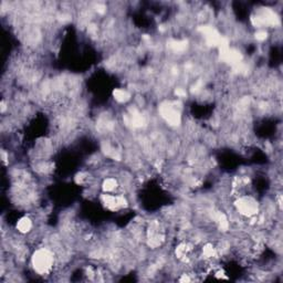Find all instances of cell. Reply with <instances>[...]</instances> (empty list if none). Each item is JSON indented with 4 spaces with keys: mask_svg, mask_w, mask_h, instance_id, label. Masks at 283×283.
Listing matches in <instances>:
<instances>
[{
    "mask_svg": "<svg viewBox=\"0 0 283 283\" xmlns=\"http://www.w3.org/2000/svg\"><path fill=\"white\" fill-rule=\"evenodd\" d=\"M56 266L54 251L47 246L35 248L30 257V268L35 274L41 276H51Z\"/></svg>",
    "mask_w": 283,
    "mask_h": 283,
    "instance_id": "cell-1",
    "label": "cell"
},
{
    "mask_svg": "<svg viewBox=\"0 0 283 283\" xmlns=\"http://www.w3.org/2000/svg\"><path fill=\"white\" fill-rule=\"evenodd\" d=\"M36 228V220L31 215H24L18 219L16 223V231L22 236H28Z\"/></svg>",
    "mask_w": 283,
    "mask_h": 283,
    "instance_id": "cell-2",
    "label": "cell"
},
{
    "mask_svg": "<svg viewBox=\"0 0 283 283\" xmlns=\"http://www.w3.org/2000/svg\"><path fill=\"white\" fill-rule=\"evenodd\" d=\"M114 101L118 104H127L128 102L133 100V93L128 89L125 88H117L112 92Z\"/></svg>",
    "mask_w": 283,
    "mask_h": 283,
    "instance_id": "cell-3",
    "label": "cell"
}]
</instances>
